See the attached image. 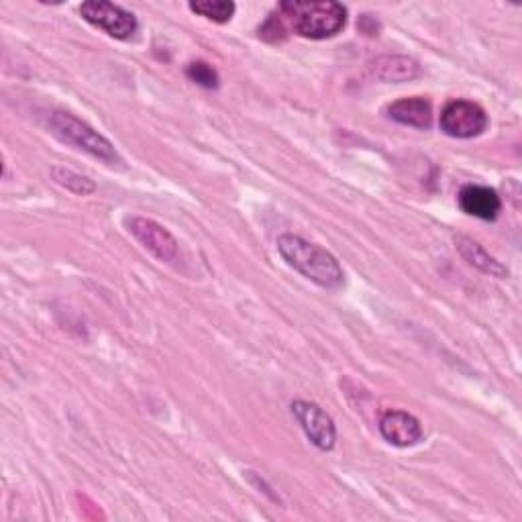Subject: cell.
Here are the masks:
<instances>
[{"instance_id": "6", "label": "cell", "mask_w": 522, "mask_h": 522, "mask_svg": "<svg viewBox=\"0 0 522 522\" xmlns=\"http://www.w3.org/2000/svg\"><path fill=\"white\" fill-rule=\"evenodd\" d=\"M127 231L164 264H176L180 259V243L178 239L160 223L145 217H129L125 219Z\"/></svg>"}, {"instance_id": "1", "label": "cell", "mask_w": 522, "mask_h": 522, "mask_svg": "<svg viewBox=\"0 0 522 522\" xmlns=\"http://www.w3.org/2000/svg\"><path fill=\"white\" fill-rule=\"evenodd\" d=\"M278 251L290 268L317 286L327 290H337L343 286V268L337 257L325 247L310 243L300 235L284 233L278 237Z\"/></svg>"}, {"instance_id": "2", "label": "cell", "mask_w": 522, "mask_h": 522, "mask_svg": "<svg viewBox=\"0 0 522 522\" xmlns=\"http://www.w3.org/2000/svg\"><path fill=\"white\" fill-rule=\"evenodd\" d=\"M280 17L304 39H329L347 25V9L341 3H282Z\"/></svg>"}, {"instance_id": "14", "label": "cell", "mask_w": 522, "mask_h": 522, "mask_svg": "<svg viewBox=\"0 0 522 522\" xmlns=\"http://www.w3.org/2000/svg\"><path fill=\"white\" fill-rule=\"evenodd\" d=\"M51 176H54V180L62 188H66V190H70V192H74L78 196H88V194H92L96 190V184L90 178H86V176H82V174H78L74 170L62 168V166L51 168Z\"/></svg>"}, {"instance_id": "15", "label": "cell", "mask_w": 522, "mask_h": 522, "mask_svg": "<svg viewBox=\"0 0 522 522\" xmlns=\"http://www.w3.org/2000/svg\"><path fill=\"white\" fill-rule=\"evenodd\" d=\"M186 74H188V78L192 82H196L202 88H208V90L219 88V74H217V70L211 64L192 62V64H188Z\"/></svg>"}, {"instance_id": "4", "label": "cell", "mask_w": 522, "mask_h": 522, "mask_svg": "<svg viewBox=\"0 0 522 522\" xmlns=\"http://www.w3.org/2000/svg\"><path fill=\"white\" fill-rule=\"evenodd\" d=\"M441 129L455 139H472L488 129V115L478 102L451 100L441 113Z\"/></svg>"}, {"instance_id": "7", "label": "cell", "mask_w": 522, "mask_h": 522, "mask_svg": "<svg viewBox=\"0 0 522 522\" xmlns=\"http://www.w3.org/2000/svg\"><path fill=\"white\" fill-rule=\"evenodd\" d=\"M292 414L300 423L308 441L321 451H331L337 443V429L331 416L315 402L296 400L292 402Z\"/></svg>"}, {"instance_id": "5", "label": "cell", "mask_w": 522, "mask_h": 522, "mask_svg": "<svg viewBox=\"0 0 522 522\" xmlns=\"http://www.w3.org/2000/svg\"><path fill=\"white\" fill-rule=\"evenodd\" d=\"M80 15L90 25L121 41L131 39L139 29V23L133 13L125 11L119 5L104 3V0H88V3L80 7Z\"/></svg>"}, {"instance_id": "11", "label": "cell", "mask_w": 522, "mask_h": 522, "mask_svg": "<svg viewBox=\"0 0 522 522\" xmlns=\"http://www.w3.org/2000/svg\"><path fill=\"white\" fill-rule=\"evenodd\" d=\"M370 72L380 82L402 84L419 76L421 68L408 56H380L370 64Z\"/></svg>"}, {"instance_id": "12", "label": "cell", "mask_w": 522, "mask_h": 522, "mask_svg": "<svg viewBox=\"0 0 522 522\" xmlns=\"http://www.w3.org/2000/svg\"><path fill=\"white\" fill-rule=\"evenodd\" d=\"M455 247L461 253V257L467 261V264H472L476 270L492 276V278H506L508 270L500 264L496 257H492L478 241L469 239L465 235H457L455 237Z\"/></svg>"}, {"instance_id": "3", "label": "cell", "mask_w": 522, "mask_h": 522, "mask_svg": "<svg viewBox=\"0 0 522 522\" xmlns=\"http://www.w3.org/2000/svg\"><path fill=\"white\" fill-rule=\"evenodd\" d=\"M49 129L60 141L92 155L94 160H100L109 166L121 164V155L117 153L115 145L96 129H92L88 123L80 121L70 113L56 111L49 117Z\"/></svg>"}, {"instance_id": "16", "label": "cell", "mask_w": 522, "mask_h": 522, "mask_svg": "<svg viewBox=\"0 0 522 522\" xmlns=\"http://www.w3.org/2000/svg\"><path fill=\"white\" fill-rule=\"evenodd\" d=\"M284 35H286V27H284V19L278 15H272L266 23H264V27L259 29V37H264V39H268V41H280V39H284Z\"/></svg>"}, {"instance_id": "10", "label": "cell", "mask_w": 522, "mask_h": 522, "mask_svg": "<svg viewBox=\"0 0 522 522\" xmlns=\"http://www.w3.org/2000/svg\"><path fill=\"white\" fill-rule=\"evenodd\" d=\"M388 117L400 125L414 129H429L433 125V107L423 96L400 98L386 109Z\"/></svg>"}, {"instance_id": "8", "label": "cell", "mask_w": 522, "mask_h": 522, "mask_svg": "<svg viewBox=\"0 0 522 522\" xmlns=\"http://www.w3.org/2000/svg\"><path fill=\"white\" fill-rule=\"evenodd\" d=\"M382 437L394 447H412L423 439V427L416 416L404 410H388L380 419Z\"/></svg>"}, {"instance_id": "13", "label": "cell", "mask_w": 522, "mask_h": 522, "mask_svg": "<svg viewBox=\"0 0 522 522\" xmlns=\"http://www.w3.org/2000/svg\"><path fill=\"white\" fill-rule=\"evenodd\" d=\"M190 11L213 23H227L233 19L237 7L231 0H196L190 3Z\"/></svg>"}, {"instance_id": "9", "label": "cell", "mask_w": 522, "mask_h": 522, "mask_svg": "<svg viewBox=\"0 0 522 522\" xmlns=\"http://www.w3.org/2000/svg\"><path fill=\"white\" fill-rule=\"evenodd\" d=\"M457 200L465 215L482 219V221H496V217L502 211V200H500L498 192L488 186L467 184L461 188Z\"/></svg>"}]
</instances>
